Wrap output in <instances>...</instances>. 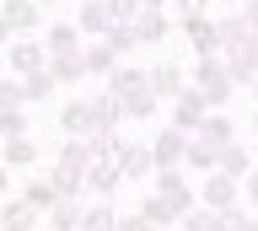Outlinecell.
Listing matches in <instances>:
<instances>
[{
	"instance_id": "obj_47",
	"label": "cell",
	"mask_w": 258,
	"mask_h": 231,
	"mask_svg": "<svg viewBox=\"0 0 258 231\" xmlns=\"http://www.w3.org/2000/svg\"><path fill=\"white\" fill-rule=\"evenodd\" d=\"M247 92H253V102H258V81H253V86H247Z\"/></svg>"
},
{
	"instance_id": "obj_24",
	"label": "cell",
	"mask_w": 258,
	"mask_h": 231,
	"mask_svg": "<svg viewBox=\"0 0 258 231\" xmlns=\"http://www.w3.org/2000/svg\"><path fill=\"white\" fill-rule=\"evenodd\" d=\"M183 38H188L194 54H221V33H215V22H210V17L188 22V27H183Z\"/></svg>"
},
{
	"instance_id": "obj_17",
	"label": "cell",
	"mask_w": 258,
	"mask_h": 231,
	"mask_svg": "<svg viewBox=\"0 0 258 231\" xmlns=\"http://www.w3.org/2000/svg\"><path fill=\"white\" fill-rule=\"evenodd\" d=\"M0 162L11 167V172H32V167H38V145H32V134H11V140H0Z\"/></svg>"
},
{
	"instance_id": "obj_5",
	"label": "cell",
	"mask_w": 258,
	"mask_h": 231,
	"mask_svg": "<svg viewBox=\"0 0 258 231\" xmlns=\"http://www.w3.org/2000/svg\"><path fill=\"white\" fill-rule=\"evenodd\" d=\"M48 65V49L43 38H11L6 43V75H32V70Z\"/></svg>"
},
{
	"instance_id": "obj_27",
	"label": "cell",
	"mask_w": 258,
	"mask_h": 231,
	"mask_svg": "<svg viewBox=\"0 0 258 231\" xmlns=\"http://www.w3.org/2000/svg\"><path fill=\"white\" fill-rule=\"evenodd\" d=\"M22 199H32L38 210H48V204L59 199V183H54V172H38V178H27V183H22Z\"/></svg>"
},
{
	"instance_id": "obj_31",
	"label": "cell",
	"mask_w": 258,
	"mask_h": 231,
	"mask_svg": "<svg viewBox=\"0 0 258 231\" xmlns=\"http://www.w3.org/2000/svg\"><path fill=\"white\" fill-rule=\"evenodd\" d=\"M22 92H27V102H48L54 92H59V81H54L48 65H43V70H32V75H22Z\"/></svg>"
},
{
	"instance_id": "obj_34",
	"label": "cell",
	"mask_w": 258,
	"mask_h": 231,
	"mask_svg": "<svg viewBox=\"0 0 258 231\" xmlns=\"http://www.w3.org/2000/svg\"><path fill=\"white\" fill-rule=\"evenodd\" d=\"M0 108H27V92H22V75H0Z\"/></svg>"
},
{
	"instance_id": "obj_36",
	"label": "cell",
	"mask_w": 258,
	"mask_h": 231,
	"mask_svg": "<svg viewBox=\"0 0 258 231\" xmlns=\"http://www.w3.org/2000/svg\"><path fill=\"white\" fill-rule=\"evenodd\" d=\"M215 215H221V226H215V231H242V226H247V215H253V210H247V204H242V199H237V204H226V210H215Z\"/></svg>"
},
{
	"instance_id": "obj_40",
	"label": "cell",
	"mask_w": 258,
	"mask_h": 231,
	"mask_svg": "<svg viewBox=\"0 0 258 231\" xmlns=\"http://www.w3.org/2000/svg\"><path fill=\"white\" fill-rule=\"evenodd\" d=\"M237 11H242V17H247V27H253V33H258V0H242Z\"/></svg>"
},
{
	"instance_id": "obj_37",
	"label": "cell",
	"mask_w": 258,
	"mask_h": 231,
	"mask_svg": "<svg viewBox=\"0 0 258 231\" xmlns=\"http://www.w3.org/2000/svg\"><path fill=\"white\" fill-rule=\"evenodd\" d=\"M205 6H210V0H167V11H177V27L199 22V17H205Z\"/></svg>"
},
{
	"instance_id": "obj_33",
	"label": "cell",
	"mask_w": 258,
	"mask_h": 231,
	"mask_svg": "<svg viewBox=\"0 0 258 231\" xmlns=\"http://www.w3.org/2000/svg\"><path fill=\"white\" fill-rule=\"evenodd\" d=\"M215 226H221V215L210 210V204H194V210L177 220V231H215Z\"/></svg>"
},
{
	"instance_id": "obj_12",
	"label": "cell",
	"mask_w": 258,
	"mask_h": 231,
	"mask_svg": "<svg viewBox=\"0 0 258 231\" xmlns=\"http://www.w3.org/2000/svg\"><path fill=\"white\" fill-rule=\"evenodd\" d=\"M76 27L81 38H102L113 27V6L108 0H76Z\"/></svg>"
},
{
	"instance_id": "obj_19",
	"label": "cell",
	"mask_w": 258,
	"mask_h": 231,
	"mask_svg": "<svg viewBox=\"0 0 258 231\" xmlns=\"http://www.w3.org/2000/svg\"><path fill=\"white\" fill-rule=\"evenodd\" d=\"M215 33H221V54H231V49H242V43L253 38V27H247L242 11H226V17L215 22Z\"/></svg>"
},
{
	"instance_id": "obj_48",
	"label": "cell",
	"mask_w": 258,
	"mask_h": 231,
	"mask_svg": "<svg viewBox=\"0 0 258 231\" xmlns=\"http://www.w3.org/2000/svg\"><path fill=\"white\" fill-rule=\"evenodd\" d=\"M253 134H258V113H253Z\"/></svg>"
},
{
	"instance_id": "obj_32",
	"label": "cell",
	"mask_w": 258,
	"mask_h": 231,
	"mask_svg": "<svg viewBox=\"0 0 258 231\" xmlns=\"http://www.w3.org/2000/svg\"><path fill=\"white\" fill-rule=\"evenodd\" d=\"M102 38H108V43H113V54H118V59H124V54H135V49H140V38H135V22H113V27H108V33H102Z\"/></svg>"
},
{
	"instance_id": "obj_46",
	"label": "cell",
	"mask_w": 258,
	"mask_h": 231,
	"mask_svg": "<svg viewBox=\"0 0 258 231\" xmlns=\"http://www.w3.org/2000/svg\"><path fill=\"white\" fill-rule=\"evenodd\" d=\"M38 6H64V0H38Z\"/></svg>"
},
{
	"instance_id": "obj_16",
	"label": "cell",
	"mask_w": 258,
	"mask_h": 231,
	"mask_svg": "<svg viewBox=\"0 0 258 231\" xmlns=\"http://www.w3.org/2000/svg\"><path fill=\"white\" fill-rule=\"evenodd\" d=\"M183 150H188V134L183 129H167L161 134H151V156H156V167H183Z\"/></svg>"
},
{
	"instance_id": "obj_28",
	"label": "cell",
	"mask_w": 258,
	"mask_h": 231,
	"mask_svg": "<svg viewBox=\"0 0 258 231\" xmlns=\"http://www.w3.org/2000/svg\"><path fill=\"white\" fill-rule=\"evenodd\" d=\"M140 215H145V220H151V226H156V231H167V226H177V210H172V204H167V199L156 194V188H151V194L140 199Z\"/></svg>"
},
{
	"instance_id": "obj_38",
	"label": "cell",
	"mask_w": 258,
	"mask_h": 231,
	"mask_svg": "<svg viewBox=\"0 0 258 231\" xmlns=\"http://www.w3.org/2000/svg\"><path fill=\"white\" fill-rule=\"evenodd\" d=\"M113 231H156V226H151V220L135 210V215H118V220H113Z\"/></svg>"
},
{
	"instance_id": "obj_30",
	"label": "cell",
	"mask_w": 258,
	"mask_h": 231,
	"mask_svg": "<svg viewBox=\"0 0 258 231\" xmlns=\"http://www.w3.org/2000/svg\"><path fill=\"white\" fill-rule=\"evenodd\" d=\"M215 156H221L215 145H205V140H194V134H188V150H183V167H194V172L205 178V172H215Z\"/></svg>"
},
{
	"instance_id": "obj_20",
	"label": "cell",
	"mask_w": 258,
	"mask_h": 231,
	"mask_svg": "<svg viewBox=\"0 0 258 231\" xmlns=\"http://www.w3.org/2000/svg\"><path fill=\"white\" fill-rule=\"evenodd\" d=\"M81 204H86V199H54V204H48L43 210V226L48 231H76V220H81Z\"/></svg>"
},
{
	"instance_id": "obj_10",
	"label": "cell",
	"mask_w": 258,
	"mask_h": 231,
	"mask_svg": "<svg viewBox=\"0 0 258 231\" xmlns=\"http://www.w3.org/2000/svg\"><path fill=\"white\" fill-rule=\"evenodd\" d=\"M43 226V210L32 204V199H0V231H38Z\"/></svg>"
},
{
	"instance_id": "obj_6",
	"label": "cell",
	"mask_w": 258,
	"mask_h": 231,
	"mask_svg": "<svg viewBox=\"0 0 258 231\" xmlns=\"http://www.w3.org/2000/svg\"><path fill=\"white\" fill-rule=\"evenodd\" d=\"M167 102H172V118H167V124H172V129H183V134H194V129H199V118L210 113L205 97H199V86H183V92H177V97H167Z\"/></svg>"
},
{
	"instance_id": "obj_8",
	"label": "cell",
	"mask_w": 258,
	"mask_h": 231,
	"mask_svg": "<svg viewBox=\"0 0 258 231\" xmlns=\"http://www.w3.org/2000/svg\"><path fill=\"white\" fill-rule=\"evenodd\" d=\"M81 183H86V194L92 199H108L118 183H124V172H118V162L113 156H92L86 162V172H81Z\"/></svg>"
},
{
	"instance_id": "obj_49",
	"label": "cell",
	"mask_w": 258,
	"mask_h": 231,
	"mask_svg": "<svg viewBox=\"0 0 258 231\" xmlns=\"http://www.w3.org/2000/svg\"><path fill=\"white\" fill-rule=\"evenodd\" d=\"M253 167H258V150H253Z\"/></svg>"
},
{
	"instance_id": "obj_39",
	"label": "cell",
	"mask_w": 258,
	"mask_h": 231,
	"mask_svg": "<svg viewBox=\"0 0 258 231\" xmlns=\"http://www.w3.org/2000/svg\"><path fill=\"white\" fill-rule=\"evenodd\" d=\"M237 183H242V204H247V210H258V167L247 172V178H237Z\"/></svg>"
},
{
	"instance_id": "obj_2",
	"label": "cell",
	"mask_w": 258,
	"mask_h": 231,
	"mask_svg": "<svg viewBox=\"0 0 258 231\" xmlns=\"http://www.w3.org/2000/svg\"><path fill=\"white\" fill-rule=\"evenodd\" d=\"M194 86H199L205 108H226V102L237 97V81H231V70H226L221 54H199L194 59Z\"/></svg>"
},
{
	"instance_id": "obj_14",
	"label": "cell",
	"mask_w": 258,
	"mask_h": 231,
	"mask_svg": "<svg viewBox=\"0 0 258 231\" xmlns=\"http://www.w3.org/2000/svg\"><path fill=\"white\" fill-rule=\"evenodd\" d=\"M194 140H205V145H231V140H237V124H231V118H226V108H210L205 118H199V129H194Z\"/></svg>"
},
{
	"instance_id": "obj_29",
	"label": "cell",
	"mask_w": 258,
	"mask_h": 231,
	"mask_svg": "<svg viewBox=\"0 0 258 231\" xmlns=\"http://www.w3.org/2000/svg\"><path fill=\"white\" fill-rule=\"evenodd\" d=\"M86 162H92L86 140H64V145L54 150V167H64V172H86Z\"/></svg>"
},
{
	"instance_id": "obj_3",
	"label": "cell",
	"mask_w": 258,
	"mask_h": 231,
	"mask_svg": "<svg viewBox=\"0 0 258 231\" xmlns=\"http://www.w3.org/2000/svg\"><path fill=\"white\" fill-rule=\"evenodd\" d=\"M151 178H156V194H161V199H167V204L177 210V220H183V215H188L194 204H199V188H194V183L183 178L177 167H156Z\"/></svg>"
},
{
	"instance_id": "obj_9",
	"label": "cell",
	"mask_w": 258,
	"mask_h": 231,
	"mask_svg": "<svg viewBox=\"0 0 258 231\" xmlns=\"http://www.w3.org/2000/svg\"><path fill=\"white\" fill-rule=\"evenodd\" d=\"M0 17L11 22L16 38H38V27H43V6H38V0H0Z\"/></svg>"
},
{
	"instance_id": "obj_7",
	"label": "cell",
	"mask_w": 258,
	"mask_h": 231,
	"mask_svg": "<svg viewBox=\"0 0 258 231\" xmlns=\"http://www.w3.org/2000/svg\"><path fill=\"white\" fill-rule=\"evenodd\" d=\"M237 199H242V183H237V178H226L221 167L199 178V204H210V210H226V204H237Z\"/></svg>"
},
{
	"instance_id": "obj_35",
	"label": "cell",
	"mask_w": 258,
	"mask_h": 231,
	"mask_svg": "<svg viewBox=\"0 0 258 231\" xmlns=\"http://www.w3.org/2000/svg\"><path fill=\"white\" fill-rule=\"evenodd\" d=\"M11 134H32L27 113H22V108H0V140H11Z\"/></svg>"
},
{
	"instance_id": "obj_4",
	"label": "cell",
	"mask_w": 258,
	"mask_h": 231,
	"mask_svg": "<svg viewBox=\"0 0 258 231\" xmlns=\"http://www.w3.org/2000/svg\"><path fill=\"white\" fill-rule=\"evenodd\" d=\"M113 162H118V172H124V178H151V172H156L151 145L129 140V134H113Z\"/></svg>"
},
{
	"instance_id": "obj_11",
	"label": "cell",
	"mask_w": 258,
	"mask_h": 231,
	"mask_svg": "<svg viewBox=\"0 0 258 231\" xmlns=\"http://www.w3.org/2000/svg\"><path fill=\"white\" fill-rule=\"evenodd\" d=\"M81 65H86V81H108L118 70V54L108 38H92V43H81Z\"/></svg>"
},
{
	"instance_id": "obj_21",
	"label": "cell",
	"mask_w": 258,
	"mask_h": 231,
	"mask_svg": "<svg viewBox=\"0 0 258 231\" xmlns=\"http://www.w3.org/2000/svg\"><path fill=\"white\" fill-rule=\"evenodd\" d=\"M113 220H118V210H113L108 199H86V204H81L76 231H113Z\"/></svg>"
},
{
	"instance_id": "obj_23",
	"label": "cell",
	"mask_w": 258,
	"mask_h": 231,
	"mask_svg": "<svg viewBox=\"0 0 258 231\" xmlns=\"http://www.w3.org/2000/svg\"><path fill=\"white\" fill-rule=\"evenodd\" d=\"M48 75L59 86H81L86 81V65H81V49L76 54H48Z\"/></svg>"
},
{
	"instance_id": "obj_26",
	"label": "cell",
	"mask_w": 258,
	"mask_h": 231,
	"mask_svg": "<svg viewBox=\"0 0 258 231\" xmlns=\"http://www.w3.org/2000/svg\"><path fill=\"white\" fill-rule=\"evenodd\" d=\"M43 49H48V54H76V49H81V27H76V22H48Z\"/></svg>"
},
{
	"instance_id": "obj_45",
	"label": "cell",
	"mask_w": 258,
	"mask_h": 231,
	"mask_svg": "<svg viewBox=\"0 0 258 231\" xmlns=\"http://www.w3.org/2000/svg\"><path fill=\"white\" fill-rule=\"evenodd\" d=\"M242 231H258V215H247V226H242Z\"/></svg>"
},
{
	"instance_id": "obj_22",
	"label": "cell",
	"mask_w": 258,
	"mask_h": 231,
	"mask_svg": "<svg viewBox=\"0 0 258 231\" xmlns=\"http://www.w3.org/2000/svg\"><path fill=\"white\" fill-rule=\"evenodd\" d=\"M167 33H172L167 11H140V17H135V38H140L145 49H151V43H167Z\"/></svg>"
},
{
	"instance_id": "obj_44",
	"label": "cell",
	"mask_w": 258,
	"mask_h": 231,
	"mask_svg": "<svg viewBox=\"0 0 258 231\" xmlns=\"http://www.w3.org/2000/svg\"><path fill=\"white\" fill-rule=\"evenodd\" d=\"M210 6H226V11H237V6H242V0H210Z\"/></svg>"
},
{
	"instance_id": "obj_25",
	"label": "cell",
	"mask_w": 258,
	"mask_h": 231,
	"mask_svg": "<svg viewBox=\"0 0 258 231\" xmlns=\"http://www.w3.org/2000/svg\"><path fill=\"white\" fill-rule=\"evenodd\" d=\"M215 167H221L226 178H247V172H253V150L231 140V145H221V156H215Z\"/></svg>"
},
{
	"instance_id": "obj_42",
	"label": "cell",
	"mask_w": 258,
	"mask_h": 231,
	"mask_svg": "<svg viewBox=\"0 0 258 231\" xmlns=\"http://www.w3.org/2000/svg\"><path fill=\"white\" fill-rule=\"evenodd\" d=\"M6 188H11V167L0 162V199H6Z\"/></svg>"
},
{
	"instance_id": "obj_18",
	"label": "cell",
	"mask_w": 258,
	"mask_h": 231,
	"mask_svg": "<svg viewBox=\"0 0 258 231\" xmlns=\"http://www.w3.org/2000/svg\"><path fill=\"white\" fill-rule=\"evenodd\" d=\"M86 108H92V124L97 129H118V124H124V108H118V97H113V92H92V97H86Z\"/></svg>"
},
{
	"instance_id": "obj_43",
	"label": "cell",
	"mask_w": 258,
	"mask_h": 231,
	"mask_svg": "<svg viewBox=\"0 0 258 231\" xmlns=\"http://www.w3.org/2000/svg\"><path fill=\"white\" fill-rule=\"evenodd\" d=\"M140 11H167V0H140Z\"/></svg>"
},
{
	"instance_id": "obj_1",
	"label": "cell",
	"mask_w": 258,
	"mask_h": 231,
	"mask_svg": "<svg viewBox=\"0 0 258 231\" xmlns=\"http://www.w3.org/2000/svg\"><path fill=\"white\" fill-rule=\"evenodd\" d=\"M108 92L118 97L129 124H151V118H156V92H151V75H145L140 65H124V59H118V70L108 75Z\"/></svg>"
},
{
	"instance_id": "obj_13",
	"label": "cell",
	"mask_w": 258,
	"mask_h": 231,
	"mask_svg": "<svg viewBox=\"0 0 258 231\" xmlns=\"http://www.w3.org/2000/svg\"><path fill=\"white\" fill-rule=\"evenodd\" d=\"M59 134H64V140H92V134H97L86 97H76V102H64V108H59Z\"/></svg>"
},
{
	"instance_id": "obj_41",
	"label": "cell",
	"mask_w": 258,
	"mask_h": 231,
	"mask_svg": "<svg viewBox=\"0 0 258 231\" xmlns=\"http://www.w3.org/2000/svg\"><path fill=\"white\" fill-rule=\"evenodd\" d=\"M11 38H16V33H11V22L0 17V54H6V43H11Z\"/></svg>"
},
{
	"instance_id": "obj_15",
	"label": "cell",
	"mask_w": 258,
	"mask_h": 231,
	"mask_svg": "<svg viewBox=\"0 0 258 231\" xmlns=\"http://www.w3.org/2000/svg\"><path fill=\"white\" fill-rule=\"evenodd\" d=\"M145 75H151V92H156V102H161V97H177V92L188 86V75H183V65H177V59H156Z\"/></svg>"
}]
</instances>
